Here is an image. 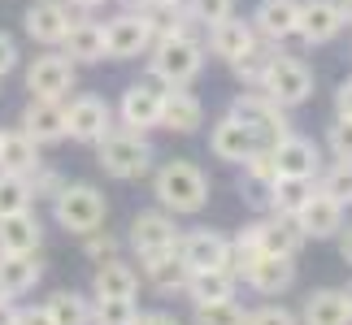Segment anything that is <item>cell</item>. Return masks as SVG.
<instances>
[{
    "label": "cell",
    "instance_id": "6da1fadb",
    "mask_svg": "<svg viewBox=\"0 0 352 325\" xmlns=\"http://www.w3.org/2000/svg\"><path fill=\"white\" fill-rule=\"evenodd\" d=\"M200 70H205V39H196L192 31L157 35L148 48V74L161 87H192Z\"/></svg>",
    "mask_w": 352,
    "mask_h": 325
},
{
    "label": "cell",
    "instance_id": "7a4b0ae2",
    "mask_svg": "<svg viewBox=\"0 0 352 325\" xmlns=\"http://www.w3.org/2000/svg\"><path fill=\"white\" fill-rule=\"evenodd\" d=\"M153 195L157 204L174 213V217H192L209 204V178L205 169L192 165V160H166L157 173H153Z\"/></svg>",
    "mask_w": 352,
    "mask_h": 325
},
{
    "label": "cell",
    "instance_id": "3957f363",
    "mask_svg": "<svg viewBox=\"0 0 352 325\" xmlns=\"http://www.w3.org/2000/svg\"><path fill=\"white\" fill-rule=\"evenodd\" d=\"M153 160H157V152H153V143H148L144 130L113 126V130L96 143V165L109 173V178H118V182L144 178V173L153 169Z\"/></svg>",
    "mask_w": 352,
    "mask_h": 325
},
{
    "label": "cell",
    "instance_id": "277c9868",
    "mask_svg": "<svg viewBox=\"0 0 352 325\" xmlns=\"http://www.w3.org/2000/svg\"><path fill=\"white\" fill-rule=\"evenodd\" d=\"M52 217H57L61 230L70 234H91V230L104 226L109 204H104V191L91 182H65L57 195H52Z\"/></svg>",
    "mask_w": 352,
    "mask_h": 325
},
{
    "label": "cell",
    "instance_id": "5b68a950",
    "mask_svg": "<svg viewBox=\"0 0 352 325\" xmlns=\"http://www.w3.org/2000/svg\"><path fill=\"white\" fill-rule=\"evenodd\" d=\"M226 113H235L243 126H252V134H256V143H261V147H274L278 139H287V134H292L287 108L274 104L265 91H256V87H252V91H239L235 104L226 108Z\"/></svg>",
    "mask_w": 352,
    "mask_h": 325
},
{
    "label": "cell",
    "instance_id": "8992f818",
    "mask_svg": "<svg viewBox=\"0 0 352 325\" xmlns=\"http://www.w3.org/2000/svg\"><path fill=\"white\" fill-rule=\"evenodd\" d=\"M256 91H265L274 104H283L292 113V108L309 104V96H314V70L300 61V57H287V52H278L274 61H270L265 78L256 83Z\"/></svg>",
    "mask_w": 352,
    "mask_h": 325
},
{
    "label": "cell",
    "instance_id": "52a82bcc",
    "mask_svg": "<svg viewBox=\"0 0 352 325\" xmlns=\"http://www.w3.org/2000/svg\"><path fill=\"white\" fill-rule=\"evenodd\" d=\"M153 39H157L153 22H148L144 13L122 9V13H113V18L104 22V57L109 61H140V57H148Z\"/></svg>",
    "mask_w": 352,
    "mask_h": 325
},
{
    "label": "cell",
    "instance_id": "ba28073f",
    "mask_svg": "<svg viewBox=\"0 0 352 325\" xmlns=\"http://www.w3.org/2000/svg\"><path fill=\"white\" fill-rule=\"evenodd\" d=\"M126 243H131V252L140 256V261H148V256H161V252H179L183 230L174 226V213L148 208V213H135Z\"/></svg>",
    "mask_w": 352,
    "mask_h": 325
},
{
    "label": "cell",
    "instance_id": "9c48e42d",
    "mask_svg": "<svg viewBox=\"0 0 352 325\" xmlns=\"http://www.w3.org/2000/svg\"><path fill=\"white\" fill-rule=\"evenodd\" d=\"M78 87V65L65 52H44L26 65V91L35 100H65Z\"/></svg>",
    "mask_w": 352,
    "mask_h": 325
},
{
    "label": "cell",
    "instance_id": "30bf717a",
    "mask_svg": "<svg viewBox=\"0 0 352 325\" xmlns=\"http://www.w3.org/2000/svg\"><path fill=\"white\" fill-rule=\"evenodd\" d=\"M113 121H118V113H113L109 100H100V96H74L70 104H65V139L96 147L104 134L113 130Z\"/></svg>",
    "mask_w": 352,
    "mask_h": 325
},
{
    "label": "cell",
    "instance_id": "8fae6325",
    "mask_svg": "<svg viewBox=\"0 0 352 325\" xmlns=\"http://www.w3.org/2000/svg\"><path fill=\"white\" fill-rule=\"evenodd\" d=\"M161 104H166V87L157 83V78H140V83H131L126 91H122L118 100V121L126 130H157L161 126Z\"/></svg>",
    "mask_w": 352,
    "mask_h": 325
},
{
    "label": "cell",
    "instance_id": "7c38bea8",
    "mask_svg": "<svg viewBox=\"0 0 352 325\" xmlns=\"http://www.w3.org/2000/svg\"><path fill=\"white\" fill-rule=\"evenodd\" d=\"M270 156H274V173H278V178L318 182V173H322V147L314 139H305V134H296V130L270 147Z\"/></svg>",
    "mask_w": 352,
    "mask_h": 325
},
{
    "label": "cell",
    "instance_id": "4fadbf2b",
    "mask_svg": "<svg viewBox=\"0 0 352 325\" xmlns=\"http://www.w3.org/2000/svg\"><path fill=\"white\" fill-rule=\"evenodd\" d=\"M344 13L340 0H300V22H296V39H305L309 48H322L331 39H340L344 31Z\"/></svg>",
    "mask_w": 352,
    "mask_h": 325
},
{
    "label": "cell",
    "instance_id": "5bb4252c",
    "mask_svg": "<svg viewBox=\"0 0 352 325\" xmlns=\"http://www.w3.org/2000/svg\"><path fill=\"white\" fill-rule=\"evenodd\" d=\"M70 22H74V13H70L65 0H35V5H26V13H22L26 35H31L35 44H44V48H61Z\"/></svg>",
    "mask_w": 352,
    "mask_h": 325
},
{
    "label": "cell",
    "instance_id": "9a60e30c",
    "mask_svg": "<svg viewBox=\"0 0 352 325\" xmlns=\"http://www.w3.org/2000/svg\"><path fill=\"white\" fill-rule=\"evenodd\" d=\"M256 147H261V143H256L252 126H243L235 113H222L218 121H213V130H209V152L218 156V160H226V165H243V160H248Z\"/></svg>",
    "mask_w": 352,
    "mask_h": 325
},
{
    "label": "cell",
    "instance_id": "2e32d148",
    "mask_svg": "<svg viewBox=\"0 0 352 325\" xmlns=\"http://www.w3.org/2000/svg\"><path fill=\"white\" fill-rule=\"evenodd\" d=\"M179 256L192 274L196 269H231V239L218 230H192V234H183Z\"/></svg>",
    "mask_w": 352,
    "mask_h": 325
},
{
    "label": "cell",
    "instance_id": "e0dca14e",
    "mask_svg": "<svg viewBox=\"0 0 352 325\" xmlns=\"http://www.w3.org/2000/svg\"><path fill=\"white\" fill-rule=\"evenodd\" d=\"M296 226L305 230V239H335L344 230V204H335L331 195H322L314 186L305 195V204L296 208Z\"/></svg>",
    "mask_w": 352,
    "mask_h": 325
},
{
    "label": "cell",
    "instance_id": "ac0fdd59",
    "mask_svg": "<svg viewBox=\"0 0 352 325\" xmlns=\"http://www.w3.org/2000/svg\"><path fill=\"white\" fill-rule=\"evenodd\" d=\"M252 44H256V31H252L248 18H239V13H231V18H222V22H213V26H205V52L222 57L226 65H231L235 57H243Z\"/></svg>",
    "mask_w": 352,
    "mask_h": 325
},
{
    "label": "cell",
    "instance_id": "d6986e66",
    "mask_svg": "<svg viewBox=\"0 0 352 325\" xmlns=\"http://www.w3.org/2000/svg\"><path fill=\"white\" fill-rule=\"evenodd\" d=\"M252 31L270 39V44H287L296 39V22H300V0H261L252 9Z\"/></svg>",
    "mask_w": 352,
    "mask_h": 325
},
{
    "label": "cell",
    "instance_id": "ffe728a7",
    "mask_svg": "<svg viewBox=\"0 0 352 325\" xmlns=\"http://www.w3.org/2000/svg\"><path fill=\"white\" fill-rule=\"evenodd\" d=\"M18 126L31 134V139L39 147H48V143H61L65 139V100H26L22 108V121Z\"/></svg>",
    "mask_w": 352,
    "mask_h": 325
},
{
    "label": "cell",
    "instance_id": "44dd1931",
    "mask_svg": "<svg viewBox=\"0 0 352 325\" xmlns=\"http://www.w3.org/2000/svg\"><path fill=\"white\" fill-rule=\"evenodd\" d=\"M205 126V104L187 87H166V104H161V130L170 134H196Z\"/></svg>",
    "mask_w": 352,
    "mask_h": 325
},
{
    "label": "cell",
    "instance_id": "7402d4cb",
    "mask_svg": "<svg viewBox=\"0 0 352 325\" xmlns=\"http://www.w3.org/2000/svg\"><path fill=\"white\" fill-rule=\"evenodd\" d=\"M300 325H352L348 287H322L300 304Z\"/></svg>",
    "mask_w": 352,
    "mask_h": 325
},
{
    "label": "cell",
    "instance_id": "603a6c76",
    "mask_svg": "<svg viewBox=\"0 0 352 325\" xmlns=\"http://www.w3.org/2000/svg\"><path fill=\"white\" fill-rule=\"evenodd\" d=\"M39 278H44V261H39V252H26V256L0 252V295H5V300H18V295L35 291Z\"/></svg>",
    "mask_w": 352,
    "mask_h": 325
},
{
    "label": "cell",
    "instance_id": "cb8c5ba5",
    "mask_svg": "<svg viewBox=\"0 0 352 325\" xmlns=\"http://www.w3.org/2000/svg\"><path fill=\"white\" fill-rule=\"evenodd\" d=\"M61 52H65L74 65L109 61V57H104V26L91 22V18H74L70 31H65V39H61Z\"/></svg>",
    "mask_w": 352,
    "mask_h": 325
},
{
    "label": "cell",
    "instance_id": "d4e9b609",
    "mask_svg": "<svg viewBox=\"0 0 352 325\" xmlns=\"http://www.w3.org/2000/svg\"><path fill=\"white\" fill-rule=\"evenodd\" d=\"M256 239H261V252H270V256H300V248H305V230L296 226V217H278V213H270V217H261L256 221Z\"/></svg>",
    "mask_w": 352,
    "mask_h": 325
},
{
    "label": "cell",
    "instance_id": "484cf974",
    "mask_svg": "<svg viewBox=\"0 0 352 325\" xmlns=\"http://www.w3.org/2000/svg\"><path fill=\"white\" fill-rule=\"evenodd\" d=\"M135 291H140V274L118 256L100 261L91 274V300H135Z\"/></svg>",
    "mask_w": 352,
    "mask_h": 325
},
{
    "label": "cell",
    "instance_id": "4316f807",
    "mask_svg": "<svg viewBox=\"0 0 352 325\" xmlns=\"http://www.w3.org/2000/svg\"><path fill=\"white\" fill-rule=\"evenodd\" d=\"M44 160H39V143L26 134L22 126L0 130V173H35Z\"/></svg>",
    "mask_w": 352,
    "mask_h": 325
},
{
    "label": "cell",
    "instance_id": "83f0119b",
    "mask_svg": "<svg viewBox=\"0 0 352 325\" xmlns=\"http://www.w3.org/2000/svg\"><path fill=\"white\" fill-rule=\"evenodd\" d=\"M239 282H243V287H252L256 295H283L296 282V261H292V256H270L265 252Z\"/></svg>",
    "mask_w": 352,
    "mask_h": 325
},
{
    "label": "cell",
    "instance_id": "f1b7e54d",
    "mask_svg": "<svg viewBox=\"0 0 352 325\" xmlns=\"http://www.w3.org/2000/svg\"><path fill=\"white\" fill-rule=\"evenodd\" d=\"M39 243H44V221L31 208L0 217V252L26 256V252H39Z\"/></svg>",
    "mask_w": 352,
    "mask_h": 325
},
{
    "label": "cell",
    "instance_id": "f546056e",
    "mask_svg": "<svg viewBox=\"0 0 352 325\" xmlns=\"http://www.w3.org/2000/svg\"><path fill=\"white\" fill-rule=\"evenodd\" d=\"M239 291V278L231 269H196L192 278H187V300L192 304H222V300H235Z\"/></svg>",
    "mask_w": 352,
    "mask_h": 325
},
{
    "label": "cell",
    "instance_id": "4dcf8cb0",
    "mask_svg": "<svg viewBox=\"0 0 352 325\" xmlns=\"http://www.w3.org/2000/svg\"><path fill=\"white\" fill-rule=\"evenodd\" d=\"M144 265V282L161 295H174V291H187V278H192V269L183 265L179 252H161V256H148Z\"/></svg>",
    "mask_w": 352,
    "mask_h": 325
},
{
    "label": "cell",
    "instance_id": "1f68e13d",
    "mask_svg": "<svg viewBox=\"0 0 352 325\" xmlns=\"http://www.w3.org/2000/svg\"><path fill=\"white\" fill-rule=\"evenodd\" d=\"M274 57H278V44H270V39L256 35V44L243 52V57L231 61V74L239 78L243 87H256V83L265 78V70H270V61H274Z\"/></svg>",
    "mask_w": 352,
    "mask_h": 325
},
{
    "label": "cell",
    "instance_id": "d6a6232c",
    "mask_svg": "<svg viewBox=\"0 0 352 325\" xmlns=\"http://www.w3.org/2000/svg\"><path fill=\"white\" fill-rule=\"evenodd\" d=\"M274 156H270V147H256V152L243 160V191H248V200H256V204H265L270 195V182H274Z\"/></svg>",
    "mask_w": 352,
    "mask_h": 325
},
{
    "label": "cell",
    "instance_id": "836d02e7",
    "mask_svg": "<svg viewBox=\"0 0 352 325\" xmlns=\"http://www.w3.org/2000/svg\"><path fill=\"white\" fill-rule=\"evenodd\" d=\"M44 308H48L52 325H91V300L78 291H57Z\"/></svg>",
    "mask_w": 352,
    "mask_h": 325
},
{
    "label": "cell",
    "instance_id": "e575fe53",
    "mask_svg": "<svg viewBox=\"0 0 352 325\" xmlns=\"http://www.w3.org/2000/svg\"><path fill=\"white\" fill-rule=\"evenodd\" d=\"M314 191V182H300V178H274L270 182V195H265V208L278 213V217H296V208L305 204V195Z\"/></svg>",
    "mask_w": 352,
    "mask_h": 325
},
{
    "label": "cell",
    "instance_id": "d590c367",
    "mask_svg": "<svg viewBox=\"0 0 352 325\" xmlns=\"http://www.w3.org/2000/svg\"><path fill=\"white\" fill-rule=\"evenodd\" d=\"M318 191L322 195H331L335 204H352V160H331V165H322V173H318Z\"/></svg>",
    "mask_w": 352,
    "mask_h": 325
},
{
    "label": "cell",
    "instance_id": "8d00e7d4",
    "mask_svg": "<svg viewBox=\"0 0 352 325\" xmlns=\"http://www.w3.org/2000/svg\"><path fill=\"white\" fill-rule=\"evenodd\" d=\"M31 204H35L31 182H26L22 173H0V217H9V213H26Z\"/></svg>",
    "mask_w": 352,
    "mask_h": 325
},
{
    "label": "cell",
    "instance_id": "74e56055",
    "mask_svg": "<svg viewBox=\"0 0 352 325\" xmlns=\"http://www.w3.org/2000/svg\"><path fill=\"white\" fill-rule=\"evenodd\" d=\"M196 325H248V308H239L235 300L222 304H196Z\"/></svg>",
    "mask_w": 352,
    "mask_h": 325
},
{
    "label": "cell",
    "instance_id": "f35d334b",
    "mask_svg": "<svg viewBox=\"0 0 352 325\" xmlns=\"http://www.w3.org/2000/svg\"><path fill=\"white\" fill-rule=\"evenodd\" d=\"M135 300H91V325H135Z\"/></svg>",
    "mask_w": 352,
    "mask_h": 325
},
{
    "label": "cell",
    "instance_id": "ab89813d",
    "mask_svg": "<svg viewBox=\"0 0 352 325\" xmlns=\"http://www.w3.org/2000/svg\"><path fill=\"white\" fill-rule=\"evenodd\" d=\"M187 13L196 18V26H213L235 13V0H187Z\"/></svg>",
    "mask_w": 352,
    "mask_h": 325
},
{
    "label": "cell",
    "instance_id": "60d3db41",
    "mask_svg": "<svg viewBox=\"0 0 352 325\" xmlns=\"http://www.w3.org/2000/svg\"><path fill=\"white\" fill-rule=\"evenodd\" d=\"M327 147L335 160H352V117H335V126L327 130Z\"/></svg>",
    "mask_w": 352,
    "mask_h": 325
},
{
    "label": "cell",
    "instance_id": "b9f144b4",
    "mask_svg": "<svg viewBox=\"0 0 352 325\" xmlns=\"http://www.w3.org/2000/svg\"><path fill=\"white\" fill-rule=\"evenodd\" d=\"M26 182H31V195H35V200H52V195L65 186L61 173H57V169H44V165H39L35 173H26Z\"/></svg>",
    "mask_w": 352,
    "mask_h": 325
},
{
    "label": "cell",
    "instance_id": "7bdbcfd3",
    "mask_svg": "<svg viewBox=\"0 0 352 325\" xmlns=\"http://www.w3.org/2000/svg\"><path fill=\"white\" fill-rule=\"evenodd\" d=\"M248 325H300V317L283 304H265V308H252L248 313Z\"/></svg>",
    "mask_w": 352,
    "mask_h": 325
},
{
    "label": "cell",
    "instance_id": "ee69618b",
    "mask_svg": "<svg viewBox=\"0 0 352 325\" xmlns=\"http://www.w3.org/2000/svg\"><path fill=\"white\" fill-rule=\"evenodd\" d=\"M83 252L100 265V261H109V256L118 252V239H113V234H104V230H91V234H83Z\"/></svg>",
    "mask_w": 352,
    "mask_h": 325
},
{
    "label": "cell",
    "instance_id": "f6af8a7d",
    "mask_svg": "<svg viewBox=\"0 0 352 325\" xmlns=\"http://www.w3.org/2000/svg\"><path fill=\"white\" fill-rule=\"evenodd\" d=\"M13 325H52V317L44 304H31V308H13Z\"/></svg>",
    "mask_w": 352,
    "mask_h": 325
},
{
    "label": "cell",
    "instance_id": "bcb514c9",
    "mask_svg": "<svg viewBox=\"0 0 352 325\" xmlns=\"http://www.w3.org/2000/svg\"><path fill=\"white\" fill-rule=\"evenodd\" d=\"M18 70V44H13V35L0 31V78Z\"/></svg>",
    "mask_w": 352,
    "mask_h": 325
},
{
    "label": "cell",
    "instance_id": "7dc6e473",
    "mask_svg": "<svg viewBox=\"0 0 352 325\" xmlns=\"http://www.w3.org/2000/svg\"><path fill=\"white\" fill-rule=\"evenodd\" d=\"M335 117H352V78L335 87Z\"/></svg>",
    "mask_w": 352,
    "mask_h": 325
},
{
    "label": "cell",
    "instance_id": "c3c4849f",
    "mask_svg": "<svg viewBox=\"0 0 352 325\" xmlns=\"http://www.w3.org/2000/svg\"><path fill=\"white\" fill-rule=\"evenodd\" d=\"M135 325H183V321L174 317V313H140Z\"/></svg>",
    "mask_w": 352,
    "mask_h": 325
},
{
    "label": "cell",
    "instance_id": "681fc988",
    "mask_svg": "<svg viewBox=\"0 0 352 325\" xmlns=\"http://www.w3.org/2000/svg\"><path fill=\"white\" fill-rule=\"evenodd\" d=\"M335 239H340V256H344V265L352 269V226H344V230H340Z\"/></svg>",
    "mask_w": 352,
    "mask_h": 325
},
{
    "label": "cell",
    "instance_id": "f907efd6",
    "mask_svg": "<svg viewBox=\"0 0 352 325\" xmlns=\"http://www.w3.org/2000/svg\"><path fill=\"white\" fill-rule=\"evenodd\" d=\"M0 325H13V300L0 295Z\"/></svg>",
    "mask_w": 352,
    "mask_h": 325
},
{
    "label": "cell",
    "instance_id": "816d5d0a",
    "mask_svg": "<svg viewBox=\"0 0 352 325\" xmlns=\"http://www.w3.org/2000/svg\"><path fill=\"white\" fill-rule=\"evenodd\" d=\"M118 5H122V9H131V13H144L148 5H153V0H118Z\"/></svg>",
    "mask_w": 352,
    "mask_h": 325
},
{
    "label": "cell",
    "instance_id": "f5cc1de1",
    "mask_svg": "<svg viewBox=\"0 0 352 325\" xmlns=\"http://www.w3.org/2000/svg\"><path fill=\"white\" fill-rule=\"evenodd\" d=\"M65 5H70V9H100L104 0H65Z\"/></svg>",
    "mask_w": 352,
    "mask_h": 325
},
{
    "label": "cell",
    "instance_id": "db71d44e",
    "mask_svg": "<svg viewBox=\"0 0 352 325\" xmlns=\"http://www.w3.org/2000/svg\"><path fill=\"white\" fill-rule=\"evenodd\" d=\"M340 13H344V22L352 26V0H340Z\"/></svg>",
    "mask_w": 352,
    "mask_h": 325
},
{
    "label": "cell",
    "instance_id": "11a10c76",
    "mask_svg": "<svg viewBox=\"0 0 352 325\" xmlns=\"http://www.w3.org/2000/svg\"><path fill=\"white\" fill-rule=\"evenodd\" d=\"M170 5H187V0H170Z\"/></svg>",
    "mask_w": 352,
    "mask_h": 325
},
{
    "label": "cell",
    "instance_id": "9f6ffc18",
    "mask_svg": "<svg viewBox=\"0 0 352 325\" xmlns=\"http://www.w3.org/2000/svg\"><path fill=\"white\" fill-rule=\"evenodd\" d=\"M348 300H352V287H348Z\"/></svg>",
    "mask_w": 352,
    "mask_h": 325
}]
</instances>
